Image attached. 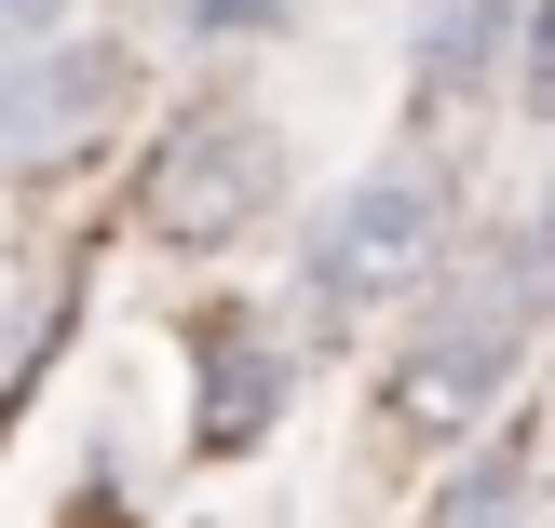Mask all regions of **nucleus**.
Here are the masks:
<instances>
[{"label": "nucleus", "mask_w": 555, "mask_h": 528, "mask_svg": "<svg viewBox=\"0 0 555 528\" xmlns=\"http://www.w3.org/2000/svg\"><path fill=\"white\" fill-rule=\"evenodd\" d=\"M271 0H190V27H258Z\"/></svg>", "instance_id": "9d476101"}, {"label": "nucleus", "mask_w": 555, "mask_h": 528, "mask_svg": "<svg viewBox=\"0 0 555 528\" xmlns=\"http://www.w3.org/2000/svg\"><path fill=\"white\" fill-rule=\"evenodd\" d=\"M135 54L122 41H54V54H0V177H41V163H68L81 136L122 108Z\"/></svg>", "instance_id": "20e7f679"}, {"label": "nucleus", "mask_w": 555, "mask_h": 528, "mask_svg": "<svg viewBox=\"0 0 555 528\" xmlns=\"http://www.w3.org/2000/svg\"><path fill=\"white\" fill-rule=\"evenodd\" d=\"M515 41V0H421V95H488Z\"/></svg>", "instance_id": "423d86ee"}, {"label": "nucleus", "mask_w": 555, "mask_h": 528, "mask_svg": "<svg viewBox=\"0 0 555 528\" xmlns=\"http://www.w3.org/2000/svg\"><path fill=\"white\" fill-rule=\"evenodd\" d=\"M190 366H204V448L217 461L258 448V434L285 421V394H298V352L271 339V312H204L190 325Z\"/></svg>", "instance_id": "39448f33"}, {"label": "nucleus", "mask_w": 555, "mask_h": 528, "mask_svg": "<svg viewBox=\"0 0 555 528\" xmlns=\"http://www.w3.org/2000/svg\"><path fill=\"white\" fill-rule=\"evenodd\" d=\"M54 14H68V0H0V41H41Z\"/></svg>", "instance_id": "1a4fd4ad"}, {"label": "nucleus", "mask_w": 555, "mask_h": 528, "mask_svg": "<svg viewBox=\"0 0 555 528\" xmlns=\"http://www.w3.org/2000/svg\"><path fill=\"white\" fill-rule=\"evenodd\" d=\"M448 244V163L434 150H393L379 177H352L312 231V298L325 312H366V298H406Z\"/></svg>", "instance_id": "f03ea898"}, {"label": "nucleus", "mask_w": 555, "mask_h": 528, "mask_svg": "<svg viewBox=\"0 0 555 528\" xmlns=\"http://www.w3.org/2000/svg\"><path fill=\"white\" fill-rule=\"evenodd\" d=\"M515 95L555 108V0H529V41H515Z\"/></svg>", "instance_id": "6e6552de"}, {"label": "nucleus", "mask_w": 555, "mask_h": 528, "mask_svg": "<svg viewBox=\"0 0 555 528\" xmlns=\"http://www.w3.org/2000/svg\"><path fill=\"white\" fill-rule=\"evenodd\" d=\"M271 190H285V136L244 95H204L190 123H163V150H150V231L163 244H231V231L271 217Z\"/></svg>", "instance_id": "7ed1b4c3"}, {"label": "nucleus", "mask_w": 555, "mask_h": 528, "mask_svg": "<svg viewBox=\"0 0 555 528\" xmlns=\"http://www.w3.org/2000/svg\"><path fill=\"white\" fill-rule=\"evenodd\" d=\"M515 488H529V448H488L475 475L448 488V528H515Z\"/></svg>", "instance_id": "0eeeda50"}, {"label": "nucleus", "mask_w": 555, "mask_h": 528, "mask_svg": "<svg viewBox=\"0 0 555 528\" xmlns=\"http://www.w3.org/2000/svg\"><path fill=\"white\" fill-rule=\"evenodd\" d=\"M542 298H555L542 244H461L448 285H434V312H421V339H406V366H393V407H406L421 434L475 421V407L515 379V352H529Z\"/></svg>", "instance_id": "f257e3e1"}, {"label": "nucleus", "mask_w": 555, "mask_h": 528, "mask_svg": "<svg viewBox=\"0 0 555 528\" xmlns=\"http://www.w3.org/2000/svg\"><path fill=\"white\" fill-rule=\"evenodd\" d=\"M529 244H542V271H555V190H542V231H529Z\"/></svg>", "instance_id": "9b49d317"}]
</instances>
